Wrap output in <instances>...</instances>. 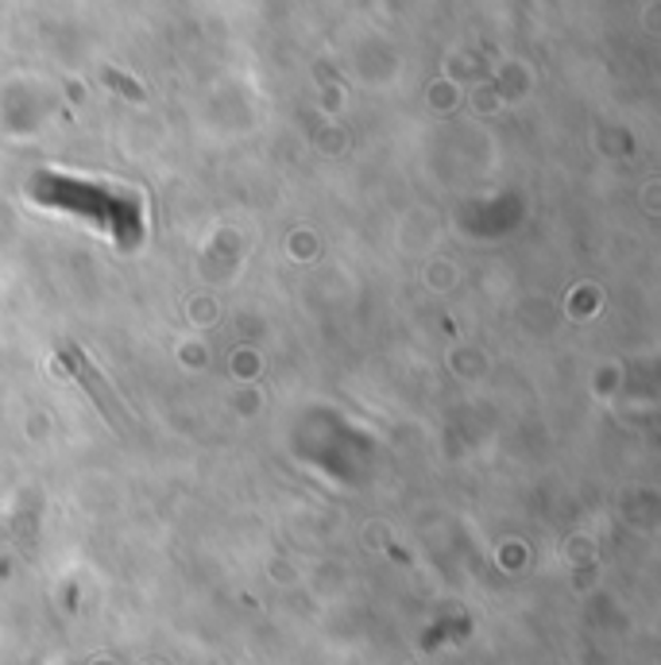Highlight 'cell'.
I'll use <instances>...</instances> for the list:
<instances>
[{"label": "cell", "mask_w": 661, "mask_h": 665, "mask_svg": "<svg viewBox=\"0 0 661 665\" xmlns=\"http://www.w3.org/2000/svg\"><path fill=\"white\" fill-rule=\"evenodd\" d=\"M62 360H67V368L81 379V384L89 387V395H93V403H97V407H101V415L117 418V399H112V387L105 384V379H97V371L89 368V360H86V356H81V348L62 345Z\"/></svg>", "instance_id": "6da1fadb"}]
</instances>
